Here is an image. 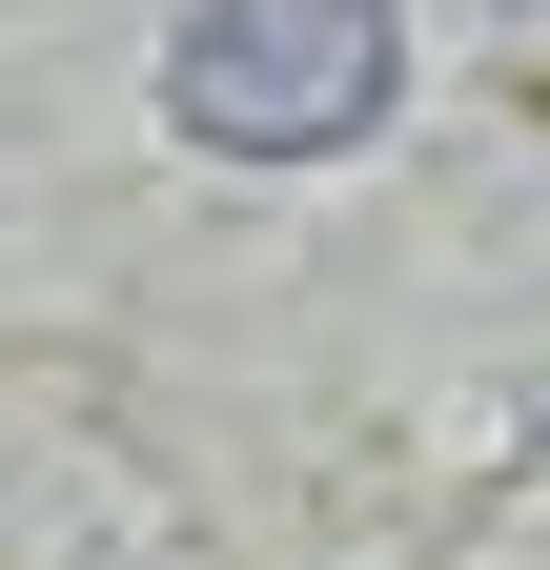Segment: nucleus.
Here are the masks:
<instances>
[{"label":"nucleus","instance_id":"f257e3e1","mask_svg":"<svg viewBox=\"0 0 550 570\" xmlns=\"http://www.w3.org/2000/svg\"><path fill=\"white\" fill-rule=\"evenodd\" d=\"M387 102H407L387 0H184L164 21V122L204 164H347Z\"/></svg>","mask_w":550,"mask_h":570}]
</instances>
